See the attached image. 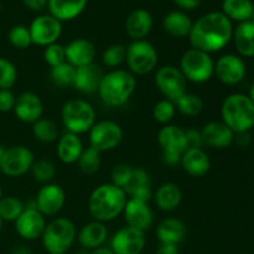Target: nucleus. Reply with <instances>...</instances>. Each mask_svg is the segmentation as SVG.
I'll use <instances>...</instances> for the list:
<instances>
[{"label": "nucleus", "instance_id": "1", "mask_svg": "<svg viewBox=\"0 0 254 254\" xmlns=\"http://www.w3.org/2000/svg\"><path fill=\"white\" fill-rule=\"evenodd\" d=\"M232 35V21L222 11H212L193 22L189 39L193 49L212 54L227 46Z\"/></svg>", "mask_w": 254, "mask_h": 254}, {"label": "nucleus", "instance_id": "2", "mask_svg": "<svg viewBox=\"0 0 254 254\" xmlns=\"http://www.w3.org/2000/svg\"><path fill=\"white\" fill-rule=\"evenodd\" d=\"M128 196L123 189L112 183L97 186L88 198V210L94 221L111 222L123 213Z\"/></svg>", "mask_w": 254, "mask_h": 254}, {"label": "nucleus", "instance_id": "3", "mask_svg": "<svg viewBox=\"0 0 254 254\" xmlns=\"http://www.w3.org/2000/svg\"><path fill=\"white\" fill-rule=\"evenodd\" d=\"M135 89V76L126 69L117 68L104 74L97 93L106 106L121 107L130 99Z\"/></svg>", "mask_w": 254, "mask_h": 254}, {"label": "nucleus", "instance_id": "4", "mask_svg": "<svg viewBox=\"0 0 254 254\" xmlns=\"http://www.w3.org/2000/svg\"><path fill=\"white\" fill-rule=\"evenodd\" d=\"M221 117L235 134L247 133L254 127V104L246 94L232 93L223 99Z\"/></svg>", "mask_w": 254, "mask_h": 254}, {"label": "nucleus", "instance_id": "5", "mask_svg": "<svg viewBox=\"0 0 254 254\" xmlns=\"http://www.w3.org/2000/svg\"><path fill=\"white\" fill-rule=\"evenodd\" d=\"M41 238L50 254H66L76 241L77 228L69 218L56 217L47 223Z\"/></svg>", "mask_w": 254, "mask_h": 254}, {"label": "nucleus", "instance_id": "6", "mask_svg": "<svg viewBox=\"0 0 254 254\" xmlns=\"http://www.w3.org/2000/svg\"><path fill=\"white\" fill-rule=\"evenodd\" d=\"M62 123L68 133L86 134L97 122V114L93 106L84 99H69L64 104L61 111Z\"/></svg>", "mask_w": 254, "mask_h": 254}, {"label": "nucleus", "instance_id": "7", "mask_svg": "<svg viewBox=\"0 0 254 254\" xmlns=\"http://www.w3.org/2000/svg\"><path fill=\"white\" fill-rule=\"evenodd\" d=\"M179 69L186 81L197 84L206 83L215 74V61L208 52L191 47L181 56Z\"/></svg>", "mask_w": 254, "mask_h": 254}, {"label": "nucleus", "instance_id": "8", "mask_svg": "<svg viewBox=\"0 0 254 254\" xmlns=\"http://www.w3.org/2000/svg\"><path fill=\"white\" fill-rule=\"evenodd\" d=\"M159 55L155 46L146 40H136L127 47L126 62L134 76H145L155 69Z\"/></svg>", "mask_w": 254, "mask_h": 254}, {"label": "nucleus", "instance_id": "9", "mask_svg": "<svg viewBox=\"0 0 254 254\" xmlns=\"http://www.w3.org/2000/svg\"><path fill=\"white\" fill-rule=\"evenodd\" d=\"M158 143L163 151L164 164L169 166L179 165L184 151L188 149L185 129L166 124L159 130Z\"/></svg>", "mask_w": 254, "mask_h": 254}, {"label": "nucleus", "instance_id": "10", "mask_svg": "<svg viewBox=\"0 0 254 254\" xmlns=\"http://www.w3.org/2000/svg\"><path fill=\"white\" fill-rule=\"evenodd\" d=\"M89 134V146L99 153L116 149L123 139V130L117 122L103 119L97 121L92 127Z\"/></svg>", "mask_w": 254, "mask_h": 254}, {"label": "nucleus", "instance_id": "11", "mask_svg": "<svg viewBox=\"0 0 254 254\" xmlns=\"http://www.w3.org/2000/svg\"><path fill=\"white\" fill-rule=\"evenodd\" d=\"M155 84L165 99L175 103L181 96L186 93L188 81L179 67L166 64L156 69Z\"/></svg>", "mask_w": 254, "mask_h": 254}, {"label": "nucleus", "instance_id": "12", "mask_svg": "<svg viewBox=\"0 0 254 254\" xmlns=\"http://www.w3.org/2000/svg\"><path fill=\"white\" fill-rule=\"evenodd\" d=\"M35 161L34 153L25 145H14L5 149L0 170L10 178H19L31 170Z\"/></svg>", "mask_w": 254, "mask_h": 254}, {"label": "nucleus", "instance_id": "13", "mask_svg": "<svg viewBox=\"0 0 254 254\" xmlns=\"http://www.w3.org/2000/svg\"><path fill=\"white\" fill-rule=\"evenodd\" d=\"M146 243L145 232L126 226L117 231L111 240V250L114 254H140Z\"/></svg>", "mask_w": 254, "mask_h": 254}, {"label": "nucleus", "instance_id": "14", "mask_svg": "<svg viewBox=\"0 0 254 254\" xmlns=\"http://www.w3.org/2000/svg\"><path fill=\"white\" fill-rule=\"evenodd\" d=\"M29 30L32 44L46 47L57 42L61 36L62 25L61 21L55 19L52 15H40L32 20Z\"/></svg>", "mask_w": 254, "mask_h": 254}, {"label": "nucleus", "instance_id": "15", "mask_svg": "<svg viewBox=\"0 0 254 254\" xmlns=\"http://www.w3.org/2000/svg\"><path fill=\"white\" fill-rule=\"evenodd\" d=\"M247 68L243 59L235 54L222 55L215 62V74L218 81L227 86H235L245 79Z\"/></svg>", "mask_w": 254, "mask_h": 254}, {"label": "nucleus", "instance_id": "16", "mask_svg": "<svg viewBox=\"0 0 254 254\" xmlns=\"http://www.w3.org/2000/svg\"><path fill=\"white\" fill-rule=\"evenodd\" d=\"M46 225L45 216L37 211L34 201V203L25 207L21 215L15 221V230L24 240L34 241L41 237Z\"/></svg>", "mask_w": 254, "mask_h": 254}, {"label": "nucleus", "instance_id": "17", "mask_svg": "<svg viewBox=\"0 0 254 254\" xmlns=\"http://www.w3.org/2000/svg\"><path fill=\"white\" fill-rule=\"evenodd\" d=\"M66 202V192L59 184H45L37 192L35 203L40 213L45 217L56 216Z\"/></svg>", "mask_w": 254, "mask_h": 254}, {"label": "nucleus", "instance_id": "18", "mask_svg": "<svg viewBox=\"0 0 254 254\" xmlns=\"http://www.w3.org/2000/svg\"><path fill=\"white\" fill-rule=\"evenodd\" d=\"M124 220L127 226L138 228L140 231H148L154 223V213L148 202L128 198L123 210Z\"/></svg>", "mask_w": 254, "mask_h": 254}, {"label": "nucleus", "instance_id": "19", "mask_svg": "<svg viewBox=\"0 0 254 254\" xmlns=\"http://www.w3.org/2000/svg\"><path fill=\"white\" fill-rule=\"evenodd\" d=\"M12 111L19 121L34 124L35 122L42 118L44 103H42L40 96H37L34 92H22L16 97Z\"/></svg>", "mask_w": 254, "mask_h": 254}, {"label": "nucleus", "instance_id": "20", "mask_svg": "<svg viewBox=\"0 0 254 254\" xmlns=\"http://www.w3.org/2000/svg\"><path fill=\"white\" fill-rule=\"evenodd\" d=\"M203 145L215 149H226L232 145L236 134L222 121H211L201 129Z\"/></svg>", "mask_w": 254, "mask_h": 254}, {"label": "nucleus", "instance_id": "21", "mask_svg": "<svg viewBox=\"0 0 254 254\" xmlns=\"http://www.w3.org/2000/svg\"><path fill=\"white\" fill-rule=\"evenodd\" d=\"M64 54L66 62L78 68L93 64L96 47L87 39H74L64 46Z\"/></svg>", "mask_w": 254, "mask_h": 254}, {"label": "nucleus", "instance_id": "22", "mask_svg": "<svg viewBox=\"0 0 254 254\" xmlns=\"http://www.w3.org/2000/svg\"><path fill=\"white\" fill-rule=\"evenodd\" d=\"M180 165L190 176L202 178L210 171L211 161L203 149L188 148L181 156Z\"/></svg>", "mask_w": 254, "mask_h": 254}, {"label": "nucleus", "instance_id": "23", "mask_svg": "<svg viewBox=\"0 0 254 254\" xmlns=\"http://www.w3.org/2000/svg\"><path fill=\"white\" fill-rule=\"evenodd\" d=\"M104 73L98 64H93L76 68L73 87L82 93H97Z\"/></svg>", "mask_w": 254, "mask_h": 254}, {"label": "nucleus", "instance_id": "24", "mask_svg": "<svg viewBox=\"0 0 254 254\" xmlns=\"http://www.w3.org/2000/svg\"><path fill=\"white\" fill-rule=\"evenodd\" d=\"M77 238L83 250L93 251L104 246L107 238H108V230L103 222L93 220L86 223L79 230V232L77 233Z\"/></svg>", "mask_w": 254, "mask_h": 254}, {"label": "nucleus", "instance_id": "25", "mask_svg": "<svg viewBox=\"0 0 254 254\" xmlns=\"http://www.w3.org/2000/svg\"><path fill=\"white\" fill-rule=\"evenodd\" d=\"M153 29V17L145 9H136L129 14L126 20V31L129 37L136 40H145Z\"/></svg>", "mask_w": 254, "mask_h": 254}, {"label": "nucleus", "instance_id": "26", "mask_svg": "<svg viewBox=\"0 0 254 254\" xmlns=\"http://www.w3.org/2000/svg\"><path fill=\"white\" fill-rule=\"evenodd\" d=\"M88 0H49L50 15L59 21H71L84 11Z\"/></svg>", "mask_w": 254, "mask_h": 254}, {"label": "nucleus", "instance_id": "27", "mask_svg": "<svg viewBox=\"0 0 254 254\" xmlns=\"http://www.w3.org/2000/svg\"><path fill=\"white\" fill-rule=\"evenodd\" d=\"M124 192L127 193L128 198L149 202L153 197V192H151L148 171L143 168H134L133 176L128 185L124 188Z\"/></svg>", "mask_w": 254, "mask_h": 254}, {"label": "nucleus", "instance_id": "28", "mask_svg": "<svg viewBox=\"0 0 254 254\" xmlns=\"http://www.w3.org/2000/svg\"><path fill=\"white\" fill-rule=\"evenodd\" d=\"M83 149V143L79 135L67 131L61 138H59V141H57V158L64 164L71 165L78 161Z\"/></svg>", "mask_w": 254, "mask_h": 254}, {"label": "nucleus", "instance_id": "29", "mask_svg": "<svg viewBox=\"0 0 254 254\" xmlns=\"http://www.w3.org/2000/svg\"><path fill=\"white\" fill-rule=\"evenodd\" d=\"M181 200H183V192L175 183H164L163 185L159 186L154 195L155 205L164 212L175 211L180 206Z\"/></svg>", "mask_w": 254, "mask_h": 254}, {"label": "nucleus", "instance_id": "30", "mask_svg": "<svg viewBox=\"0 0 254 254\" xmlns=\"http://www.w3.org/2000/svg\"><path fill=\"white\" fill-rule=\"evenodd\" d=\"M235 47L241 57H254V22H240L232 35Z\"/></svg>", "mask_w": 254, "mask_h": 254}, {"label": "nucleus", "instance_id": "31", "mask_svg": "<svg viewBox=\"0 0 254 254\" xmlns=\"http://www.w3.org/2000/svg\"><path fill=\"white\" fill-rule=\"evenodd\" d=\"M156 236L160 243L179 245L186 236V226L181 220L168 217L160 221L156 227Z\"/></svg>", "mask_w": 254, "mask_h": 254}, {"label": "nucleus", "instance_id": "32", "mask_svg": "<svg viewBox=\"0 0 254 254\" xmlns=\"http://www.w3.org/2000/svg\"><path fill=\"white\" fill-rule=\"evenodd\" d=\"M192 24L190 16L186 15L184 11H170L168 15H165L163 20V27L170 36L178 37H186L190 35Z\"/></svg>", "mask_w": 254, "mask_h": 254}, {"label": "nucleus", "instance_id": "33", "mask_svg": "<svg viewBox=\"0 0 254 254\" xmlns=\"http://www.w3.org/2000/svg\"><path fill=\"white\" fill-rule=\"evenodd\" d=\"M253 6L251 0H223L222 12L231 21L245 22L252 17Z\"/></svg>", "mask_w": 254, "mask_h": 254}, {"label": "nucleus", "instance_id": "34", "mask_svg": "<svg viewBox=\"0 0 254 254\" xmlns=\"http://www.w3.org/2000/svg\"><path fill=\"white\" fill-rule=\"evenodd\" d=\"M32 135L41 143H54L59 139V128L49 118H40L32 124Z\"/></svg>", "mask_w": 254, "mask_h": 254}, {"label": "nucleus", "instance_id": "35", "mask_svg": "<svg viewBox=\"0 0 254 254\" xmlns=\"http://www.w3.org/2000/svg\"><path fill=\"white\" fill-rule=\"evenodd\" d=\"M175 107L181 114L188 117H196L203 111V99L198 94L188 93L186 92L184 96H181L178 101L175 102Z\"/></svg>", "mask_w": 254, "mask_h": 254}, {"label": "nucleus", "instance_id": "36", "mask_svg": "<svg viewBox=\"0 0 254 254\" xmlns=\"http://www.w3.org/2000/svg\"><path fill=\"white\" fill-rule=\"evenodd\" d=\"M74 76H76V67L69 64L68 62L59 64L56 67H52L50 71V77L54 82L55 86L60 88H67V87H73Z\"/></svg>", "mask_w": 254, "mask_h": 254}, {"label": "nucleus", "instance_id": "37", "mask_svg": "<svg viewBox=\"0 0 254 254\" xmlns=\"http://www.w3.org/2000/svg\"><path fill=\"white\" fill-rule=\"evenodd\" d=\"M24 210V203L14 196H7L0 200V218L2 222H15Z\"/></svg>", "mask_w": 254, "mask_h": 254}, {"label": "nucleus", "instance_id": "38", "mask_svg": "<svg viewBox=\"0 0 254 254\" xmlns=\"http://www.w3.org/2000/svg\"><path fill=\"white\" fill-rule=\"evenodd\" d=\"M77 164L79 170L86 175L96 174L101 168V153L92 146H88L87 149H83Z\"/></svg>", "mask_w": 254, "mask_h": 254}, {"label": "nucleus", "instance_id": "39", "mask_svg": "<svg viewBox=\"0 0 254 254\" xmlns=\"http://www.w3.org/2000/svg\"><path fill=\"white\" fill-rule=\"evenodd\" d=\"M31 174L34 176L35 181L41 184H49L51 183L52 179L56 175V168H55L54 164L49 160H35L32 164L31 168Z\"/></svg>", "mask_w": 254, "mask_h": 254}, {"label": "nucleus", "instance_id": "40", "mask_svg": "<svg viewBox=\"0 0 254 254\" xmlns=\"http://www.w3.org/2000/svg\"><path fill=\"white\" fill-rule=\"evenodd\" d=\"M17 81L16 66L6 57L0 56V89H10Z\"/></svg>", "mask_w": 254, "mask_h": 254}, {"label": "nucleus", "instance_id": "41", "mask_svg": "<svg viewBox=\"0 0 254 254\" xmlns=\"http://www.w3.org/2000/svg\"><path fill=\"white\" fill-rule=\"evenodd\" d=\"M7 39H9L11 46L19 50H25L30 45H32L30 30L25 25H15V26H12L10 29L9 34H7Z\"/></svg>", "mask_w": 254, "mask_h": 254}, {"label": "nucleus", "instance_id": "42", "mask_svg": "<svg viewBox=\"0 0 254 254\" xmlns=\"http://www.w3.org/2000/svg\"><path fill=\"white\" fill-rule=\"evenodd\" d=\"M127 56V47L121 44H114L107 47L102 54V61H103L104 66L111 67H118L126 61Z\"/></svg>", "mask_w": 254, "mask_h": 254}, {"label": "nucleus", "instance_id": "43", "mask_svg": "<svg viewBox=\"0 0 254 254\" xmlns=\"http://www.w3.org/2000/svg\"><path fill=\"white\" fill-rule=\"evenodd\" d=\"M176 107L175 103L169 99H161L154 106L153 108V118L160 124H169L175 117Z\"/></svg>", "mask_w": 254, "mask_h": 254}, {"label": "nucleus", "instance_id": "44", "mask_svg": "<svg viewBox=\"0 0 254 254\" xmlns=\"http://www.w3.org/2000/svg\"><path fill=\"white\" fill-rule=\"evenodd\" d=\"M133 171L134 166L128 165V164H118V165L114 166L111 173L112 184L124 190V188L128 185L131 176H133Z\"/></svg>", "mask_w": 254, "mask_h": 254}, {"label": "nucleus", "instance_id": "45", "mask_svg": "<svg viewBox=\"0 0 254 254\" xmlns=\"http://www.w3.org/2000/svg\"><path fill=\"white\" fill-rule=\"evenodd\" d=\"M44 59L46 61V64H49L50 67H56L59 64L66 62V54H64V46L62 45L55 44L49 45V46L45 47L44 51Z\"/></svg>", "mask_w": 254, "mask_h": 254}, {"label": "nucleus", "instance_id": "46", "mask_svg": "<svg viewBox=\"0 0 254 254\" xmlns=\"http://www.w3.org/2000/svg\"><path fill=\"white\" fill-rule=\"evenodd\" d=\"M16 96L10 89H0V112L7 113L14 109Z\"/></svg>", "mask_w": 254, "mask_h": 254}, {"label": "nucleus", "instance_id": "47", "mask_svg": "<svg viewBox=\"0 0 254 254\" xmlns=\"http://www.w3.org/2000/svg\"><path fill=\"white\" fill-rule=\"evenodd\" d=\"M186 141H188V148H201L203 146L202 135H201V130L196 128H190L185 130Z\"/></svg>", "mask_w": 254, "mask_h": 254}, {"label": "nucleus", "instance_id": "48", "mask_svg": "<svg viewBox=\"0 0 254 254\" xmlns=\"http://www.w3.org/2000/svg\"><path fill=\"white\" fill-rule=\"evenodd\" d=\"M49 0H22L25 6L32 11H41L47 6Z\"/></svg>", "mask_w": 254, "mask_h": 254}, {"label": "nucleus", "instance_id": "49", "mask_svg": "<svg viewBox=\"0 0 254 254\" xmlns=\"http://www.w3.org/2000/svg\"><path fill=\"white\" fill-rule=\"evenodd\" d=\"M174 2L183 10H195L200 6L201 0H174Z\"/></svg>", "mask_w": 254, "mask_h": 254}, {"label": "nucleus", "instance_id": "50", "mask_svg": "<svg viewBox=\"0 0 254 254\" xmlns=\"http://www.w3.org/2000/svg\"><path fill=\"white\" fill-rule=\"evenodd\" d=\"M156 254H179V247L174 243H159Z\"/></svg>", "mask_w": 254, "mask_h": 254}, {"label": "nucleus", "instance_id": "51", "mask_svg": "<svg viewBox=\"0 0 254 254\" xmlns=\"http://www.w3.org/2000/svg\"><path fill=\"white\" fill-rule=\"evenodd\" d=\"M235 141L238 144V145L242 146V148H246V146L250 145L251 136H250V134H248V131H247V133L236 134V135H235Z\"/></svg>", "mask_w": 254, "mask_h": 254}, {"label": "nucleus", "instance_id": "52", "mask_svg": "<svg viewBox=\"0 0 254 254\" xmlns=\"http://www.w3.org/2000/svg\"><path fill=\"white\" fill-rule=\"evenodd\" d=\"M91 254H114L113 251L111 250V247H104V246H102V247H98L96 248V250L92 251Z\"/></svg>", "mask_w": 254, "mask_h": 254}, {"label": "nucleus", "instance_id": "53", "mask_svg": "<svg viewBox=\"0 0 254 254\" xmlns=\"http://www.w3.org/2000/svg\"><path fill=\"white\" fill-rule=\"evenodd\" d=\"M11 254H31V251L26 246H20V247L15 248Z\"/></svg>", "mask_w": 254, "mask_h": 254}, {"label": "nucleus", "instance_id": "54", "mask_svg": "<svg viewBox=\"0 0 254 254\" xmlns=\"http://www.w3.org/2000/svg\"><path fill=\"white\" fill-rule=\"evenodd\" d=\"M248 97H250V99L252 101V103L254 104V83L251 86L250 88V93H248Z\"/></svg>", "mask_w": 254, "mask_h": 254}, {"label": "nucleus", "instance_id": "55", "mask_svg": "<svg viewBox=\"0 0 254 254\" xmlns=\"http://www.w3.org/2000/svg\"><path fill=\"white\" fill-rule=\"evenodd\" d=\"M5 149L2 145H0V164H1V160H2V156H4V153H5Z\"/></svg>", "mask_w": 254, "mask_h": 254}, {"label": "nucleus", "instance_id": "56", "mask_svg": "<svg viewBox=\"0 0 254 254\" xmlns=\"http://www.w3.org/2000/svg\"><path fill=\"white\" fill-rule=\"evenodd\" d=\"M76 254H89V253H88V251H87V250H81V251H78V252H77Z\"/></svg>", "mask_w": 254, "mask_h": 254}, {"label": "nucleus", "instance_id": "57", "mask_svg": "<svg viewBox=\"0 0 254 254\" xmlns=\"http://www.w3.org/2000/svg\"><path fill=\"white\" fill-rule=\"evenodd\" d=\"M2 223L4 222H2V220L0 218V233H1V231H2Z\"/></svg>", "mask_w": 254, "mask_h": 254}, {"label": "nucleus", "instance_id": "58", "mask_svg": "<svg viewBox=\"0 0 254 254\" xmlns=\"http://www.w3.org/2000/svg\"><path fill=\"white\" fill-rule=\"evenodd\" d=\"M251 21L254 22V6H253V12H252V17H251Z\"/></svg>", "mask_w": 254, "mask_h": 254}, {"label": "nucleus", "instance_id": "59", "mask_svg": "<svg viewBox=\"0 0 254 254\" xmlns=\"http://www.w3.org/2000/svg\"><path fill=\"white\" fill-rule=\"evenodd\" d=\"M2 198V190H1V186H0V200Z\"/></svg>", "mask_w": 254, "mask_h": 254}]
</instances>
